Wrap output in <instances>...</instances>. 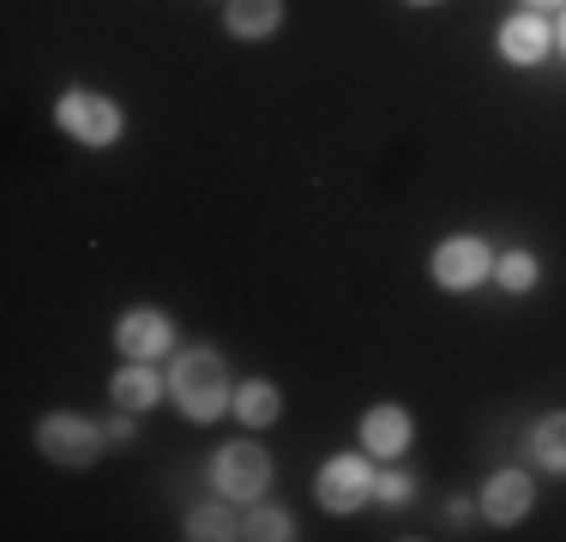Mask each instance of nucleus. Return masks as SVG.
I'll list each match as a JSON object with an SVG mask.
<instances>
[{
  "mask_svg": "<svg viewBox=\"0 0 566 542\" xmlns=\"http://www.w3.org/2000/svg\"><path fill=\"white\" fill-rule=\"evenodd\" d=\"M223 24H229V37H241V43H260V37H272L283 24V0H229Z\"/></svg>",
  "mask_w": 566,
  "mask_h": 542,
  "instance_id": "obj_11",
  "label": "nucleus"
},
{
  "mask_svg": "<svg viewBox=\"0 0 566 542\" xmlns=\"http://www.w3.org/2000/svg\"><path fill=\"white\" fill-rule=\"evenodd\" d=\"M428 271H434L440 290H476L482 278H494V253L476 236H447L434 248V260H428Z\"/></svg>",
  "mask_w": 566,
  "mask_h": 542,
  "instance_id": "obj_6",
  "label": "nucleus"
},
{
  "mask_svg": "<svg viewBox=\"0 0 566 542\" xmlns=\"http://www.w3.org/2000/svg\"><path fill=\"white\" fill-rule=\"evenodd\" d=\"M560 49H566V19H560Z\"/></svg>",
  "mask_w": 566,
  "mask_h": 542,
  "instance_id": "obj_21",
  "label": "nucleus"
},
{
  "mask_svg": "<svg viewBox=\"0 0 566 542\" xmlns=\"http://www.w3.org/2000/svg\"><path fill=\"white\" fill-rule=\"evenodd\" d=\"M548 7H566V0H531V12H548Z\"/></svg>",
  "mask_w": 566,
  "mask_h": 542,
  "instance_id": "obj_20",
  "label": "nucleus"
},
{
  "mask_svg": "<svg viewBox=\"0 0 566 542\" xmlns=\"http://www.w3.org/2000/svg\"><path fill=\"white\" fill-rule=\"evenodd\" d=\"M241 524L229 519V507H193L187 512V536H199V542H218V536H235Z\"/></svg>",
  "mask_w": 566,
  "mask_h": 542,
  "instance_id": "obj_16",
  "label": "nucleus"
},
{
  "mask_svg": "<svg viewBox=\"0 0 566 542\" xmlns=\"http://www.w3.org/2000/svg\"><path fill=\"white\" fill-rule=\"evenodd\" d=\"M127 416H133V410H120V416H115V423H109V428H103V434H109V440H115V446H127V440H133V423H127Z\"/></svg>",
  "mask_w": 566,
  "mask_h": 542,
  "instance_id": "obj_19",
  "label": "nucleus"
},
{
  "mask_svg": "<svg viewBox=\"0 0 566 542\" xmlns=\"http://www.w3.org/2000/svg\"><path fill=\"white\" fill-rule=\"evenodd\" d=\"M235 423L241 428H272L277 423V410H283V398H277V386L272 379H248V386H235Z\"/></svg>",
  "mask_w": 566,
  "mask_h": 542,
  "instance_id": "obj_12",
  "label": "nucleus"
},
{
  "mask_svg": "<svg viewBox=\"0 0 566 542\" xmlns=\"http://www.w3.org/2000/svg\"><path fill=\"white\" fill-rule=\"evenodd\" d=\"M410 7H434V0H410Z\"/></svg>",
  "mask_w": 566,
  "mask_h": 542,
  "instance_id": "obj_22",
  "label": "nucleus"
},
{
  "mask_svg": "<svg viewBox=\"0 0 566 542\" xmlns=\"http://www.w3.org/2000/svg\"><path fill=\"white\" fill-rule=\"evenodd\" d=\"M416 488H410V477H374V500H386V507H403Z\"/></svg>",
  "mask_w": 566,
  "mask_h": 542,
  "instance_id": "obj_18",
  "label": "nucleus"
},
{
  "mask_svg": "<svg viewBox=\"0 0 566 542\" xmlns=\"http://www.w3.org/2000/svg\"><path fill=\"white\" fill-rule=\"evenodd\" d=\"M241 536L283 542V536H295V519H290V512H277V507H253V512H248V524H241Z\"/></svg>",
  "mask_w": 566,
  "mask_h": 542,
  "instance_id": "obj_17",
  "label": "nucleus"
},
{
  "mask_svg": "<svg viewBox=\"0 0 566 542\" xmlns=\"http://www.w3.org/2000/svg\"><path fill=\"white\" fill-rule=\"evenodd\" d=\"M211 482H218L223 500H260L265 482H272V458H265V446L235 440L211 458Z\"/></svg>",
  "mask_w": 566,
  "mask_h": 542,
  "instance_id": "obj_3",
  "label": "nucleus"
},
{
  "mask_svg": "<svg viewBox=\"0 0 566 542\" xmlns=\"http://www.w3.org/2000/svg\"><path fill=\"white\" fill-rule=\"evenodd\" d=\"M109 386H115V404H120V410H133V416L151 410V404L164 398V379L145 368V362H127V368H120V374L109 379Z\"/></svg>",
  "mask_w": 566,
  "mask_h": 542,
  "instance_id": "obj_13",
  "label": "nucleus"
},
{
  "mask_svg": "<svg viewBox=\"0 0 566 542\" xmlns=\"http://www.w3.org/2000/svg\"><path fill=\"white\" fill-rule=\"evenodd\" d=\"M314 494H319V507H326V512H356V507H368V500H374V465H368L361 452L326 458V465H319Z\"/></svg>",
  "mask_w": 566,
  "mask_h": 542,
  "instance_id": "obj_4",
  "label": "nucleus"
},
{
  "mask_svg": "<svg viewBox=\"0 0 566 542\" xmlns=\"http://www.w3.org/2000/svg\"><path fill=\"white\" fill-rule=\"evenodd\" d=\"M55 121H61L66 139L91 145V152H103V145L120 139V108L109 97H97V91H66L55 103Z\"/></svg>",
  "mask_w": 566,
  "mask_h": 542,
  "instance_id": "obj_2",
  "label": "nucleus"
},
{
  "mask_svg": "<svg viewBox=\"0 0 566 542\" xmlns=\"http://www.w3.org/2000/svg\"><path fill=\"white\" fill-rule=\"evenodd\" d=\"M361 446H368L374 458H398L403 446H410V410H403V404H374V410L361 416Z\"/></svg>",
  "mask_w": 566,
  "mask_h": 542,
  "instance_id": "obj_9",
  "label": "nucleus"
},
{
  "mask_svg": "<svg viewBox=\"0 0 566 542\" xmlns=\"http://www.w3.org/2000/svg\"><path fill=\"white\" fill-rule=\"evenodd\" d=\"M103 440H109V434H103L97 423H91V416H43V423H36V446H43V458H55V465H91V458L103 452Z\"/></svg>",
  "mask_w": 566,
  "mask_h": 542,
  "instance_id": "obj_5",
  "label": "nucleus"
},
{
  "mask_svg": "<svg viewBox=\"0 0 566 542\" xmlns=\"http://www.w3.org/2000/svg\"><path fill=\"white\" fill-rule=\"evenodd\" d=\"M115 344L127 362H151L175 344V325H169V314H157V308H133V314H120V325H115Z\"/></svg>",
  "mask_w": 566,
  "mask_h": 542,
  "instance_id": "obj_7",
  "label": "nucleus"
},
{
  "mask_svg": "<svg viewBox=\"0 0 566 542\" xmlns=\"http://www.w3.org/2000/svg\"><path fill=\"white\" fill-rule=\"evenodd\" d=\"M548 43H555V31L543 24V12H512L501 24V61L512 66H536L548 54Z\"/></svg>",
  "mask_w": 566,
  "mask_h": 542,
  "instance_id": "obj_8",
  "label": "nucleus"
},
{
  "mask_svg": "<svg viewBox=\"0 0 566 542\" xmlns=\"http://www.w3.org/2000/svg\"><path fill=\"white\" fill-rule=\"evenodd\" d=\"M169 392L181 404L187 423H218V416L235 404V386H229V368L218 350H181L169 374Z\"/></svg>",
  "mask_w": 566,
  "mask_h": 542,
  "instance_id": "obj_1",
  "label": "nucleus"
},
{
  "mask_svg": "<svg viewBox=\"0 0 566 542\" xmlns=\"http://www.w3.org/2000/svg\"><path fill=\"white\" fill-rule=\"evenodd\" d=\"M494 278H501V290H512V295H524V290H536V278H543V265L531 260V253H501L494 260Z\"/></svg>",
  "mask_w": 566,
  "mask_h": 542,
  "instance_id": "obj_15",
  "label": "nucleus"
},
{
  "mask_svg": "<svg viewBox=\"0 0 566 542\" xmlns=\"http://www.w3.org/2000/svg\"><path fill=\"white\" fill-rule=\"evenodd\" d=\"M531 452H536V465H543V470H566V410H555V416L536 423Z\"/></svg>",
  "mask_w": 566,
  "mask_h": 542,
  "instance_id": "obj_14",
  "label": "nucleus"
},
{
  "mask_svg": "<svg viewBox=\"0 0 566 542\" xmlns=\"http://www.w3.org/2000/svg\"><path fill=\"white\" fill-rule=\"evenodd\" d=\"M531 500H536V488L524 470H501V477H489V488H482V512L494 524H518L531 512Z\"/></svg>",
  "mask_w": 566,
  "mask_h": 542,
  "instance_id": "obj_10",
  "label": "nucleus"
}]
</instances>
